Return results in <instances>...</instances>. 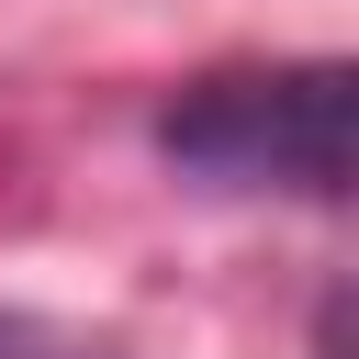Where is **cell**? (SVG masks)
Wrapping results in <instances>:
<instances>
[{"instance_id":"obj_1","label":"cell","mask_w":359,"mask_h":359,"mask_svg":"<svg viewBox=\"0 0 359 359\" xmlns=\"http://www.w3.org/2000/svg\"><path fill=\"white\" fill-rule=\"evenodd\" d=\"M348 90L359 79L337 56L191 79L157 112V157L191 168L202 191H303V202H337L348 191Z\"/></svg>"},{"instance_id":"obj_2","label":"cell","mask_w":359,"mask_h":359,"mask_svg":"<svg viewBox=\"0 0 359 359\" xmlns=\"http://www.w3.org/2000/svg\"><path fill=\"white\" fill-rule=\"evenodd\" d=\"M0 359H101V348H67L56 325H34V314H0Z\"/></svg>"}]
</instances>
